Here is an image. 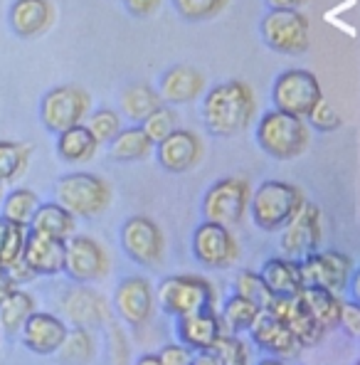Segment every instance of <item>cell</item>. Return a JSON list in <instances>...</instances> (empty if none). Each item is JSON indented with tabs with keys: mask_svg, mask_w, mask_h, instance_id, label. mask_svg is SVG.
<instances>
[{
	"mask_svg": "<svg viewBox=\"0 0 360 365\" xmlns=\"http://www.w3.org/2000/svg\"><path fill=\"white\" fill-rule=\"evenodd\" d=\"M254 91L242 79H230L212 87L202 99V121L217 138H230L245 131L254 119Z\"/></svg>",
	"mask_w": 360,
	"mask_h": 365,
	"instance_id": "cell-1",
	"label": "cell"
},
{
	"mask_svg": "<svg viewBox=\"0 0 360 365\" xmlns=\"http://www.w3.org/2000/svg\"><path fill=\"white\" fill-rule=\"evenodd\" d=\"M257 143L277 160H294L309 148V126L301 116L272 109L257 123Z\"/></svg>",
	"mask_w": 360,
	"mask_h": 365,
	"instance_id": "cell-2",
	"label": "cell"
},
{
	"mask_svg": "<svg viewBox=\"0 0 360 365\" xmlns=\"http://www.w3.org/2000/svg\"><path fill=\"white\" fill-rule=\"evenodd\" d=\"M55 195L57 202L74 217L94 220L109 207L111 187L94 173H69L57 180Z\"/></svg>",
	"mask_w": 360,
	"mask_h": 365,
	"instance_id": "cell-3",
	"label": "cell"
},
{
	"mask_svg": "<svg viewBox=\"0 0 360 365\" xmlns=\"http://www.w3.org/2000/svg\"><path fill=\"white\" fill-rule=\"evenodd\" d=\"M306 197L301 195V190L292 182L282 180H267L257 187L254 195H250V207L254 225L267 232H277L282 230L289 220L294 217V212L301 207Z\"/></svg>",
	"mask_w": 360,
	"mask_h": 365,
	"instance_id": "cell-4",
	"label": "cell"
},
{
	"mask_svg": "<svg viewBox=\"0 0 360 365\" xmlns=\"http://www.w3.org/2000/svg\"><path fill=\"white\" fill-rule=\"evenodd\" d=\"M158 304L168 316H190L215 309L212 287L200 277H165L158 284Z\"/></svg>",
	"mask_w": 360,
	"mask_h": 365,
	"instance_id": "cell-5",
	"label": "cell"
},
{
	"mask_svg": "<svg viewBox=\"0 0 360 365\" xmlns=\"http://www.w3.org/2000/svg\"><path fill=\"white\" fill-rule=\"evenodd\" d=\"M262 40L282 55H301L311 45L309 18L299 10H269L259 25Z\"/></svg>",
	"mask_w": 360,
	"mask_h": 365,
	"instance_id": "cell-6",
	"label": "cell"
},
{
	"mask_svg": "<svg viewBox=\"0 0 360 365\" xmlns=\"http://www.w3.org/2000/svg\"><path fill=\"white\" fill-rule=\"evenodd\" d=\"M250 182L237 175H230L207 187L205 197H202V215L205 220L225 227H235L242 222L247 207H250Z\"/></svg>",
	"mask_w": 360,
	"mask_h": 365,
	"instance_id": "cell-7",
	"label": "cell"
},
{
	"mask_svg": "<svg viewBox=\"0 0 360 365\" xmlns=\"http://www.w3.org/2000/svg\"><path fill=\"white\" fill-rule=\"evenodd\" d=\"M319 99H324V91H321L316 74L309 69H287L279 74L272 87L274 109L301 116V119L314 109Z\"/></svg>",
	"mask_w": 360,
	"mask_h": 365,
	"instance_id": "cell-8",
	"label": "cell"
},
{
	"mask_svg": "<svg viewBox=\"0 0 360 365\" xmlns=\"http://www.w3.org/2000/svg\"><path fill=\"white\" fill-rule=\"evenodd\" d=\"M89 114V94L74 84L50 89L40 101V121L47 131L60 133L82 123Z\"/></svg>",
	"mask_w": 360,
	"mask_h": 365,
	"instance_id": "cell-9",
	"label": "cell"
},
{
	"mask_svg": "<svg viewBox=\"0 0 360 365\" xmlns=\"http://www.w3.org/2000/svg\"><path fill=\"white\" fill-rule=\"evenodd\" d=\"M299 269H301L304 287H321V289H329V292L341 294L351 284L356 267H353V259L348 255H341V252H333V250L326 252L316 250L299 262Z\"/></svg>",
	"mask_w": 360,
	"mask_h": 365,
	"instance_id": "cell-10",
	"label": "cell"
},
{
	"mask_svg": "<svg viewBox=\"0 0 360 365\" xmlns=\"http://www.w3.org/2000/svg\"><path fill=\"white\" fill-rule=\"evenodd\" d=\"M121 250L126 252V257H131V262L153 269L163 262L165 242L153 220L143 215H131L121 225Z\"/></svg>",
	"mask_w": 360,
	"mask_h": 365,
	"instance_id": "cell-11",
	"label": "cell"
},
{
	"mask_svg": "<svg viewBox=\"0 0 360 365\" xmlns=\"http://www.w3.org/2000/svg\"><path fill=\"white\" fill-rule=\"evenodd\" d=\"M109 272L104 247L87 235H69L64 240V274L77 284L99 282Z\"/></svg>",
	"mask_w": 360,
	"mask_h": 365,
	"instance_id": "cell-12",
	"label": "cell"
},
{
	"mask_svg": "<svg viewBox=\"0 0 360 365\" xmlns=\"http://www.w3.org/2000/svg\"><path fill=\"white\" fill-rule=\"evenodd\" d=\"M240 247L232 230L217 222H205L192 232V257L207 269H227L237 262Z\"/></svg>",
	"mask_w": 360,
	"mask_h": 365,
	"instance_id": "cell-13",
	"label": "cell"
},
{
	"mask_svg": "<svg viewBox=\"0 0 360 365\" xmlns=\"http://www.w3.org/2000/svg\"><path fill=\"white\" fill-rule=\"evenodd\" d=\"M321 245V210L314 202L304 200L294 217L282 227V247L284 257L301 262L306 255L316 252Z\"/></svg>",
	"mask_w": 360,
	"mask_h": 365,
	"instance_id": "cell-14",
	"label": "cell"
},
{
	"mask_svg": "<svg viewBox=\"0 0 360 365\" xmlns=\"http://www.w3.org/2000/svg\"><path fill=\"white\" fill-rule=\"evenodd\" d=\"M247 334L252 336L257 348H262L269 356L282 358V361L284 358H297L301 351V346L297 343L292 331L287 329V324L282 319H277L269 309H262L257 314V319L252 321Z\"/></svg>",
	"mask_w": 360,
	"mask_h": 365,
	"instance_id": "cell-15",
	"label": "cell"
},
{
	"mask_svg": "<svg viewBox=\"0 0 360 365\" xmlns=\"http://www.w3.org/2000/svg\"><path fill=\"white\" fill-rule=\"evenodd\" d=\"M155 158L168 173H185L202 158V143L190 128H175L155 143Z\"/></svg>",
	"mask_w": 360,
	"mask_h": 365,
	"instance_id": "cell-16",
	"label": "cell"
},
{
	"mask_svg": "<svg viewBox=\"0 0 360 365\" xmlns=\"http://www.w3.org/2000/svg\"><path fill=\"white\" fill-rule=\"evenodd\" d=\"M267 309H269L277 319H282L284 324H287V329L294 334L301 348H314L324 341V334H326L324 326L304 309L299 297H274Z\"/></svg>",
	"mask_w": 360,
	"mask_h": 365,
	"instance_id": "cell-17",
	"label": "cell"
},
{
	"mask_svg": "<svg viewBox=\"0 0 360 365\" xmlns=\"http://www.w3.org/2000/svg\"><path fill=\"white\" fill-rule=\"evenodd\" d=\"M20 331H23L25 348L35 353V356H52V353H57L69 334V329L64 326L60 316L45 314V311H32Z\"/></svg>",
	"mask_w": 360,
	"mask_h": 365,
	"instance_id": "cell-18",
	"label": "cell"
},
{
	"mask_svg": "<svg viewBox=\"0 0 360 365\" xmlns=\"http://www.w3.org/2000/svg\"><path fill=\"white\" fill-rule=\"evenodd\" d=\"M153 289L150 282L143 277H128L116 287L114 294V306L119 311V316L131 326H143L153 314Z\"/></svg>",
	"mask_w": 360,
	"mask_h": 365,
	"instance_id": "cell-19",
	"label": "cell"
},
{
	"mask_svg": "<svg viewBox=\"0 0 360 365\" xmlns=\"http://www.w3.org/2000/svg\"><path fill=\"white\" fill-rule=\"evenodd\" d=\"M205 89V74L192 64H175L160 77V99L168 104H190Z\"/></svg>",
	"mask_w": 360,
	"mask_h": 365,
	"instance_id": "cell-20",
	"label": "cell"
},
{
	"mask_svg": "<svg viewBox=\"0 0 360 365\" xmlns=\"http://www.w3.org/2000/svg\"><path fill=\"white\" fill-rule=\"evenodd\" d=\"M175 334H178V341L182 346L190 348L192 353H200L207 351L225 334V329L220 316L215 314V309H210L200 311V314L180 316L178 324H175Z\"/></svg>",
	"mask_w": 360,
	"mask_h": 365,
	"instance_id": "cell-21",
	"label": "cell"
},
{
	"mask_svg": "<svg viewBox=\"0 0 360 365\" xmlns=\"http://www.w3.org/2000/svg\"><path fill=\"white\" fill-rule=\"evenodd\" d=\"M23 259L35 272V277H57L64 272V240L47 237L28 230Z\"/></svg>",
	"mask_w": 360,
	"mask_h": 365,
	"instance_id": "cell-22",
	"label": "cell"
},
{
	"mask_svg": "<svg viewBox=\"0 0 360 365\" xmlns=\"http://www.w3.org/2000/svg\"><path fill=\"white\" fill-rule=\"evenodd\" d=\"M8 23L15 35L23 40L40 37L52 25L50 0H13L8 10Z\"/></svg>",
	"mask_w": 360,
	"mask_h": 365,
	"instance_id": "cell-23",
	"label": "cell"
},
{
	"mask_svg": "<svg viewBox=\"0 0 360 365\" xmlns=\"http://www.w3.org/2000/svg\"><path fill=\"white\" fill-rule=\"evenodd\" d=\"M62 309L79 329L99 326L109 316V309H106V302L101 299V294L89 289L87 284H79L77 289L67 292V297L62 299Z\"/></svg>",
	"mask_w": 360,
	"mask_h": 365,
	"instance_id": "cell-24",
	"label": "cell"
},
{
	"mask_svg": "<svg viewBox=\"0 0 360 365\" xmlns=\"http://www.w3.org/2000/svg\"><path fill=\"white\" fill-rule=\"evenodd\" d=\"M259 277L274 297H297L301 287H304L299 262L287 259V257H272V259H267Z\"/></svg>",
	"mask_w": 360,
	"mask_h": 365,
	"instance_id": "cell-25",
	"label": "cell"
},
{
	"mask_svg": "<svg viewBox=\"0 0 360 365\" xmlns=\"http://www.w3.org/2000/svg\"><path fill=\"white\" fill-rule=\"evenodd\" d=\"M297 297L304 304V309L324 326V331L338 329V316H341L343 299L336 292H329V289H321V287H301Z\"/></svg>",
	"mask_w": 360,
	"mask_h": 365,
	"instance_id": "cell-26",
	"label": "cell"
},
{
	"mask_svg": "<svg viewBox=\"0 0 360 365\" xmlns=\"http://www.w3.org/2000/svg\"><path fill=\"white\" fill-rule=\"evenodd\" d=\"M28 230L37 235H47V237L67 240L69 235H74V215L64 210L60 202H45V205L40 202Z\"/></svg>",
	"mask_w": 360,
	"mask_h": 365,
	"instance_id": "cell-27",
	"label": "cell"
},
{
	"mask_svg": "<svg viewBox=\"0 0 360 365\" xmlns=\"http://www.w3.org/2000/svg\"><path fill=\"white\" fill-rule=\"evenodd\" d=\"M96 148H99V143L84 123H77V126L57 133V155L64 163H87L96 155Z\"/></svg>",
	"mask_w": 360,
	"mask_h": 365,
	"instance_id": "cell-28",
	"label": "cell"
},
{
	"mask_svg": "<svg viewBox=\"0 0 360 365\" xmlns=\"http://www.w3.org/2000/svg\"><path fill=\"white\" fill-rule=\"evenodd\" d=\"M153 151V143L146 136L141 126L121 128L114 138L109 141V155L119 163H133V160H143Z\"/></svg>",
	"mask_w": 360,
	"mask_h": 365,
	"instance_id": "cell-29",
	"label": "cell"
},
{
	"mask_svg": "<svg viewBox=\"0 0 360 365\" xmlns=\"http://www.w3.org/2000/svg\"><path fill=\"white\" fill-rule=\"evenodd\" d=\"M160 94L148 84H131L121 91V109L131 121L141 123L153 109L160 106Z\"/></svg>",
	"mask_w": 360,
	"mask_h": 365,
	"instance_id": "cell-30",
	"label": "cell"
},
{
	"mask_svg": "<svg viewBox=\"0 0 360 365\" xmlns=\"http://www.w3.org/2000/svg\"><path fill=\"white\" fill-rule=\"evenodd\" d=\"M32 311H35V299H32L28 292L15 287L13 292L0 302V326H3L8 334H18Z\"/></svg>",
	"mask_w": 360,
	"mask_h": 365,
	"instance_id": "cell-31",
	"label": "cell"
},
{
	"mask_svg": "<svg viewBox=\"0 0 360 365\" xmlns=\"http://www.w3.org/2000/svg\"><path fill=\"white\" fill-rule=\"evenodd\" d=\"M259 311L262 309H257L252 302H247V299L232 294V297H230L222 306V316H220V321H222V329H227V334L240 336V334H247V331H250L252 321L257 319Z\"/></svg>",
	"mask_w": 360,
	"mask_h": 365,
	"instance_id": "cell-32",
	"label": "cell"
},
{
	"mask_svg": "<svg viewBox=\"0 0 360 365\" xmlns=\"http://www.w3.org/2000/svg\"><path fill=\"white\" fill-rule=\"evenodd\" d=\"M37 205H40V197H37L35 192L28 190V187H15L8 195H3V215H0V217H5L13 225L28 227Z\"/></svg>",
	"mask_w": 360,
	"mask_h": 365,
	"instance_id": "cell-33",
	"label": "cell"
},
{
	"mask_svg": "<svg viewBox=\"0 0 360 365\" xmlns=\"http://www.w3.org/2000/svg\"><path fill=\"white\" fill-rule=\"evenodd\" d=\"M32 148L28 143L0 141V182H13L25 173Z\"/></svg>",
	"mask_w": 360,
	"mask_h": 365,
	"instance_id": "cell-34",
	"label": "cell"
},
{
	"mask_svg": "<svg viewBox=\"0 0 360 365\" xmlns=\"http://www.w3.org/2000/svg\"><path fill=\"white\" fill-rule=\"evenodd\" d=\"M25 242H28V227L13 225L0 217V267H10L13 262L23 259Z\"/></svg>",
	"mask_w": 360,
	"mask_h": 365,
	"instance_id": "cell-35",
	"label": "cell"
},
{
	"mask_svg": "<svg viewBox=\"0 0 360 365\" xmlns=\"http://www.w3.org/2000/svg\"><path fill=\"white\" fill-rule=\"evenodd\" d=\"M235 294L247 299V302H252L257 309H267L274 299V294L267 289V284L262 282L259 274L250 272V269L240 272L237 277H235Z\"/></svg>",
	"mask_w": 360,
	"mask_h": 365,
	"instance_id": "cell-36",
	"label": "cell"
},
{
	"mask_svg": "<svg viewBox=\"0 0 360 365\" xmlns=\"http://www.w3.org/2000/svg\"><path fill=\"white\" fill-rule=\"evenodd\" d=\"M210 358L215 361V365H247L250 363V356H247L245 343L240 341L237 336L232 334H222L217 341L207 348Z\"/></svg>",
	"mask_w": 360,
	"mask_h": 365,
	"instance_id": "cell-37",
	"label": "cell"
},
{
	"mask_svg": "<svg viewBox=\"0 0 360 365\" xmlns=\"http://www.w3.org/2000/svg\"><path fill=\"white\" fill-rule=\"evenodd\" d=\"M230 0H173L175 13L187 23H205L227 8Z\"/></svg>",
	"mask_w": 360,
	"mask_h": 365,
	"instance_id": "cell-38",
	"label": "cell"
},
{
	"mask_svg": "<svg viewBox=\"0 0 360 365\" xmlns=\"http://www.w3.org/2000/svg\"><path fill=\"white\" fill-rule=\"evenodd\" d=\"M84 126H87L91 136L96 138V143H109L111 138L121 131V119L114 109H96Z\"/></svg>",
	"mask_w": 360,
	"mask_h": 365,
	"instance_id": "cell-39",
	"label": "cell"
},
{
	"mask_svg": "<svg viewBox=\"0 0 360 365\" xmlns=\"http://www.w3.org/2000/svg\"><path fill=\"white\" fill-rule=\"evenodd\" d=\"M141 128L146 131V136L150 138V143H158L168 136L170 131H175V111L168 109V106L160 104L158 109H153L146 119L141 121Z\"/></svg>",
	"mask_w": 360,
	"mask_h": 365,
	"instance_id": "cell-40",
	"label": "cell"
},
{
	"mask_svg": "<svg viewBox=\"0 0 360 365\" xmlns=\"http://www.w3.org/2000/svg\"><path fill=\"white\" fill-rule=\"evenodd\" d=\"M60 351H62V356L67 358L69 363L82 365V363H87L91 356H94V343H91L87 331L77 329V331H72V334H67Z\"/></svg>",
	"mask_w": 360,
	"mask_h": 365,
	"instance_id": "cell-41",
	"label": "cell"
},
{
	"mask_svg": "<svg viewBox=\"0 0 360 365\" xmlns=\"http://www.w3.org/2000/svg\"><path fill=\"white\" fill-rule=\"evenodd\" d=\"M304 119H309V123H306V126L316 128V131H321V133L338 131V128H341V123H343V119L338 116V111L333 109V106L326 99L316 101L314 109H311L309 114L304 116Z\"/></svg>",
	"mask_w": 360,
	"mask_h": 365,
	"instance_id": "cell-42",
	"label": "cell"
},
{
	"mask_svg": "<svg viewBox=\"0 0 360 365\" xmlns=\"http://www.w3.org/2000/svg\"><path fill=\"white\" fill-rule=\"evenodd\" d=\"M155 356H158L160 365H190L195 353L182 346V343H170V346H163V351L155 353Z\"/></svg>",
	"mask_w": 360,
	"mask_h": 365,
	"instance_id": "cell-43",
	"label": "cell"
},
{
	"mask_svg": "<svg viewBox=\"0 0 360 365\" xmlns=\"http://www.w3.org/2000/svg\"><path fill=\"white\" fill-rule=\"evenodd\" d=\"M338 326L346 331L351 338L360 336V306L358 302H343L341 316H338Z\"/></svg>",
	"mask_w": 360,
	"mask_h": 365,
	"instance_id": "cell-44",
	"label": "cell"
},
{
	"mask_svg": "<svg viewBox=\"0 0 360 365\" xmlns=\"http://www.w3.org/2000/svg\"><path fill=\"white\" fill-rule=\"evenodd\" d=\"M3 272L8 274V277H10V282H13L15 287H20V284H28V282H32V279H35V272L30 269V267H28V262H25V259L13 262V264H10V267H5Z\"/></svg>",
	"mask_w": 360,
	"mask_h": 365,
	"instance_id": "cell-45",
	"label": "cell"
},
{
	"mask_svg": "<svg viewBox=\"0 0 360 365\" xmlns=\"http://www.w3.org/2000/svg\"><path fill=\"white\" fill-rule=\"evenodd\" d=\"M123 5L133 18H148L158 10L160 0H123Z\"/></svg>",
	"mask_w": 360,
	"mask_h": 365,
	"instance_id": "cell-46",
	"label": "cell"
},
{
	"mask_svg": "<svg viewBox=\"0 0 360 365\" xmlns=\"http://www.w3.org/2000/svg\"><path fill=\"white\" fill-rule=\"evenodd\" d=\"M272 10H299L306 0H264Z\"/></svg>",
	"mask_w": 360,
	"mask_h": 365,
	"instance_id": "cell-47",
	"label": "cell"
},
{
	"mask_svg": "<svg viewBox=\"0 0 360 365\" xmlns=\"http://www.w3.org/2000/svg\"><path fill=\"white\" fill-rule=\"evenodd\" d=\"M13 289H15V284L10 282V277L5 272H0V302H3V299L8 297V294L13 292Z\"/></svg>",
	"mask_w": 360,
	"mask_h": 365,
	"instance_id": "cell-48",
	"label": "cell"
},
{
	"mask_svg": "<svg viewBox=\"0 0 360 365\" xmlns=\"http://www.w3.org/2000/svg\"><path fill=\"white\" fill-rule=\"evenodd\" d=\"M190 365H215V361L210 358V353H207V351H200L195 358H192Z\"/></svg>",
	"mask_w": 360,
	"mask_h": 365,
	"instance_id": "cell-49",
	"label": "cell"
},
{
	"mask_svg": "<svg viewBox=\"0 0 360 365\" xmlns=\"http://www.w3.org/2000/svg\"><path fill=\"white\" fill-rule=\"evenodd\" d=\"M136 365H160V363H158V356H141L136 361Z\"/></svg>",
	"mask_w": 360,
	"mask_h": 365,
	"instance_id": "cell-50",
	"label": "cell"
},
{
	"mask_svg": "<svg viewBox=\"0 0 360 365\" xmlns=\"http://www.w3.org/2000/svg\"><path fill=\"white\" fill-rule=\"evenodd\" d=\"M259 365H284V361H282V358H264Z\"/></svg>",
	"mask_w": 360,
	"mask_h": 365,
	"instance_id": "cell-51",
	"label": "cell"
},
{
	"mask_svg": "<svg viewBox=\"0 0 360 365\" xmlns=\"http://www.w3.org/2000/svg\"><path fill=\"white\" fill-rule=\"evenodd\" d=\"M3 195H5V192H3V182H0V202H3Z\"/></svg>",
	"mask_w": 360,
	"mask_h": 365,
	"instance_id": "cell-52",
	"label": "cell"
},
{
	"mask_svg": "<svg viewBox=\"0 0 360 365\" xmlns=\"http://www.w3.org/2000/svg\"><path fill=\"white\" fill-rule=\"evenodd\" d=\"M0 272H3V267H0Z\"/></svg>",
	"mask_w": 360,
	"mask_h": 365,
	"instance_id": "cell-53",
	"label": "cell"
}]
</instances>
